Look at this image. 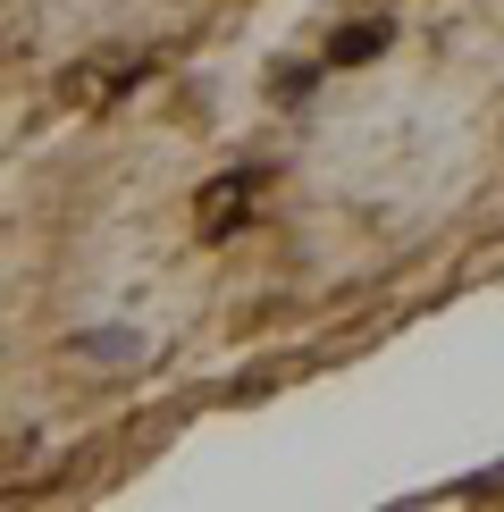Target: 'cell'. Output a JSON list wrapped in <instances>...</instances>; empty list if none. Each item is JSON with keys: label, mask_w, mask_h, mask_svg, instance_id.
I'll use <instances>...</instances> for the list:
<instances>
[{"label": "cell", "mask_w": 504, "mask_h": 512, "mask_svg": "<svg viewBox=\"0 0 504 512\" xmlns=\"http://www.w3.org/2000/svg\"><path fill=\"white\" fill-rule=\"evenodd\" d=\"M387 42H395V26H387V17H362V26H345V34L328 42V59H320V68H362V59H378Z\"/></svg>", "instance_id": "obj_1"}]
</instances>
